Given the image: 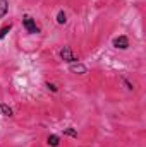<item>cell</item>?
<instances>
[{
	"mask_svg": "<svg viewBox=\"0 0 146 147\" xmlns=\"http://www.w3.org/2000/svg\"><path fill=\"white\" fill-rule=\"evenodd\" d=\"M23 26H24V29L29 34H38L40 33V28L36 26V21L33 17H29V16H24L23 17Z\"/></svg>",
	"mask_w": 146,
	"mask_h": 147,
	"instance_id": "6da1fadb",
	"label": "cell"
},
{
	"mask_svg": "<svg viewBox=\"0 0 146 147\" xmlns=\"http://www.w3.org/2000/svg\"><path fill=\"white\" fill-rule=\"evenodd\" d=\"M59 55H60V58L64 60V62H67V63H76L79 58L76 57L72 53V50H71V46H64L60 51H59Z\"/></svg>",
	"mask_w": 146,
	"mask_h": 147,
	"instance_id": "7a4b0ae2",
	"label": "cell"
},
{
	"mask_svg": "<svg viewBox=\"0 0 146 147\" xmlns=\"http://www.w3.org/2000/svg\"><path fill=\"white\" fill-rule=\"evenodd\" d=\"M117 50H127L129 48V39L127 36H117L113 39V43H112Z\"/></svg>",
	"mask_w": 146,
	"mask_h": 147,
	"instance_id": "3957f363",
	"label": "cell"
},
{
	"mask_svg": "<svg viewBox=\"0 0 146 147\" xmlns=\"http://www.w3.org/2000/svg\"><path fill=\"white\" fill-rule=\"evenodd\" d=\"M71 72L77 74V75H84V74L88 72V69H86V65L76 62V63H71Z\"/></svg>",
	"mask_w": 146,
	"mask_h": 147,
	"instance_id": "277c9868",
	"label": "cell"
},
{
	"mask_svg": "<svg viewBox=\"0 0 146 147\" xmlns=\"http://www.w3.org/2000/svg\"><path fill=\"white\" fill-rule=\"evenodd\" d=\"M46 144H48L50 147H59L60 146V137L55 135V134H52V135L46 137Z\"/></svg>",
	"mask_w": 146,
	"mask_h": 147,
	"instance_id": "5b68a950",
	"label": "cell"
},
{
	"mask_svg": "<svg viewBox=\"0 0 146 147\" xmlns=\"http://www.w3.org/2000/svg\"><path fill=\"white\" fill-rule=\"evenodd\" d=\"M0 113H2L3 116H12V115H14L12 108H10L9 105H5V103H2V105H0Z\"/></svg>",
	"mask_w": 146,
	"mask_h": 147,
	"instance_id": "8992f818",
	"label": "cell"
},
{
	"mask_svg": "<svg viewBox=\"0 0 146 147\" xmlns=\"http://www.w3.org/2000/svg\"><path fill=\"white\" fill-rule=\"evenodd\" d=\"M65 22H67V16H65V12H64V10H59V12H57V24L64 26Z\"/></svg>",
	"mask_w": 146,
	"mask_h": 147,
	"instance_id": "52a82bcc",
	"label": "cell"
},
{
	"mask_svg": "<svg viewBox=\"0 0 146 147\" xmlns=\"http://www.w3.org/2000/svg\"><path fill=\"white\" fill-rule=\"evenodd\" d=\"M9 12V2L7 0H0V19Z\"/></svg>",
	"mask_w": 146,
	"mask_h": 147,
	"instance_id": "ba28073f",
	"label": "cell"
},
{
	"mask_svg": "<svg viewBox=\"0 0 146 147\" xmlns=\"http://www.w3.org/2000/svg\"><path fill=\"white\" fill-rule=\"evenodd\" d=\"M12 29V24H5V26H2V29H0V39H3V38L7 36V33Z\"/></svg>",
	"mask_w": 146,
	"mask_h": 147,
	"instance_id": "9c48e42d",
	"label": "cell"
},
{
	"mask_svg": "<svg viewBox=\"0 0 146 147\" xmlns=\"http://www.w3.org/2000/svg\"><path fill=\"white\" fill-rule=\"evenodd\" d=\"M64 134H65V135H69V137H77V132L74 130L72 127H69V128H64Z\"/></svg>",
	"mask_w": 146,
	"mask_h": 147,
	"instance_id": "30bf717a",
	"label": "cell"
},
{
	"mask_svg": "<svg viewBox=\"0 0 146 147\" xmlns=\"http://www.w3.org/2000/svg\"><path fill=\"white\" fill-rule=\"evenodd\" d=\"M45 87H46L48 91H52V92H57V91H59V87H57L55 84H52V82H46V84H45Z\"/></svg>",
	"mask_w": 146,
	"mask_h": 147,
	"instance_id": "8fae6325",
	"label": "cell"
},
{
	"mask_svg": "<svg viewBox=\"0 0 146 147\" xmlns=\"http://www.w3.org/2000/svg\"><path fill=\"white\" fill-rule=\"evenodd\" d=\"M122 82H124V86H126V87H127L129 91H134V84H131V82H129V80H127L126 77H122Z\"/></svg>",
	"mask_w": 146,
	"mask_h": 147,
	"instance_id": "7c38bea8",
	"label": "cell"
}]
</instances>
